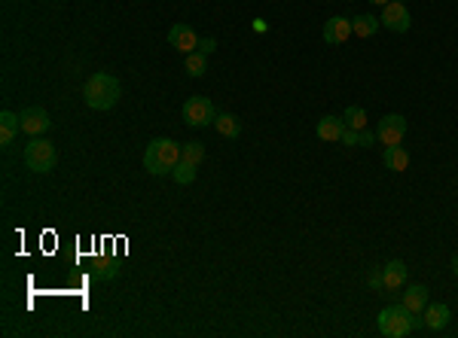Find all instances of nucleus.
<instances>
[{"label": "nucleus", "instance_id": "nucleus-1", "mask_svg": "<svg viewBox=\"0 0 458 338\" xmlns=\"http://www.w3.org/2000/svg\"><path fill=\"white\" fill-rule=\"evenodd\" d=\"M119 95H123V86H119V79L113 73H92L86 89H82V98H86V104L92 110H110L116 107Z\"/></svg>", "mask_w": 458, "mask_h": 338}, {"label": "nucleus", "instance_id": "nucleus-2", "mask_svg": "<svg viewBox=\"0 0 458 338\" xmlns=\"http://www.w3.org/2000/svg\"><path fill=\"white\" fill-rule=\"evenodd\" d=\"M180 162V143L168 141V137H156V141L144 150V168L162 177V174H171L174 164Z\"/></svg>", "mask_w": 458, "mask_h": 338}, {"label": "nucleus", "instance_id": "nucleus-3", "mask_svg": "<svg viewBox=\"0 0 458 338\" xmlns=\"http://www.w3.org/2000/svg\"><path fill=\"white\" fill-rule=\"evenodd\" d=\"M421 323V317L416 314V311H409L407 305H394V308H385L379 314V332L385 338H403L409 332H416Z\"/></svg>", "mask_w": 458, "mask_h": 338}, {"label": "nucleus", "instance_id": "nucleus-4", "mask_svg": "<svg viewBox=\"0 0 458 338\" xmlns=\"http://www.w3.org/2000/svg\"><path fill=\"white\" fill-rule=\"evenodd\" d=\"M25 164L34 174H49L55 168V146L46 141V137L43 141L40 137H34V141L25 146Z\"/></svg>", "mask_w": 458, "mask_h": 338}, {"label": "nucleus", "instance_id": "nucleus-5", "mask_svg": "<svg viewBox=\"0 0 458 338\" xmlns=\"http://www.w3.org/2000/svg\"><path fill=\"white\" fill-rule=\"evenodd\" d=\"M217 119V110L208 98L202 95H192L187 104H183V122L192 125V128H205V125H214Z\"/></svg>", "mask_w": 458, "mask_h": 338}, {"label": "nucleus", "instance_id": "nucleus-6", "mask_svg": "<svg viewBox=\"0 0 458 338\" xmlns=\"http://www.w3.org/2000/svg\"><path fill=\"white\" fill-rule=\"evenodd\" d=\"M379 22L388 27V31H394V34H407L412 27V15H409V9L403 6L400 0H388V4L382 6Z\"/></svg>", "mask_w": 458, "mask_h": 338}, {"label": "nucleus", "instance_id": "nucleus-7", "mask_svg": "<svg viewBox=\"0 0 458 338\" xmlns=\"http://www.w3.org/2000/svg\"><path fill=\"white\" fill-rule=\"evenodd\" d=\"M407 119L400 113H391V116H382L379 128H376V137L382 141V146H400V141L407 137Z\"/></svg>", "mask_w": 458, "mask_h": 338}, {"label": "nucleus", "instance_id": "nucleus-8", "mask_svg": "<svg viewBox=\"0 0 458 338\" xmlns=\"http://www.w3.org/2000/svg\"><path fill=\"white\" fill-rule=\"evenodd\" d=\"M199 40H202V37L192 31L190 25H171V31H168V46H171V49H178V52H183V55L196 52Z\"/></svg>", "mask_w": 458, "mask_h": 338}, {"label": "nucleus", "instance_id": "nucleus-9", "mask_svg": "<svg viewBox=\"0 0 458 338\" xmlns=\"http://www.w3.org/2000/svg\"><path fill=\"white\" fill-rule=\"evenodd\" d=\"M352 34H354L352 18H345V15H333L324 22V43H330V46H342Z\"/></svg>", "mask_w": 458, "mask_h": 338}, {"label": "nucleus", "instance_id": "nucleus-10", "mask_svg": "<svg viewBox=\"0 0 458 338\" xmlns=\"http://www.w3.org/2000/svg\"><path fill=\"white\" fill-rule=\"evenodd\" d=\"M49 113H46L43 107H27L25 113H22V131L25 134H34V137H40L49 131Z\"/></svg>", "mask_w": 458, "mask_h": 338}, {"label": "nucleus", "instance_id": "nucleus-11", "mask_svg": "<svg viewBox=\"0 0 458 338\" xmlns=\"http://www.w3.org/2000/svg\"><path fill=\"white\" fill-rule=\"evenodd\" d=\"M421 323H425L431 332H440V329H443L446 323H449V305H443V301H434V305H425V311H421Z\"/></svg>", "mask_w": 458, "mask_h": 338}, {"label": "nucleus", "instance_id": "nucleus-12", "mask_svg": "<svg viewBox=\"0 0 458 338\" xmlns=\"http://www.w3.org/2000/svg\"><path fill=\"white\" fill-rule=\"evenodd\" d=\"M318 137L321 141H327V143H336V141H342V131H345V119H336V116H321L318 119Z\"/></svg>", "mask_w": 458, "mask_h": 338}, {"label": "nucleus", "instance_id": "nucleus-13", "mask_svg": "<svg viewBox=\"0 0 458 338\" xmlns=\"http://www.w3.org/2000/svg\"><path fill=\"white\" fill-rule=\"evenodd\" d=\"M407 274H409L407 262H400V259L388 262V265L382 268V283H385V290H400L403 283H407Z\"/></svg>", "mask_w": 458, "mask_h": 338}, {"label": "nucleus", "instance_id": "nucleus-14", "mask_svg": "<svg viewBox=\"0 0 458 338\" xmlns=\"http://www.w3.org/2000/svg\"><path fill=\"white\" fill-rule=\"evenodd\" d=\"M22 131V116H16V113H9V110H4L0 113V143L9 146L16 141V134Z\"/></svg>", "mask_w": 458, "mask_h": 338}, {"label": "nucleus", "instance_id": "nucleus-15", "mask_svg": "<svg viewBox=\"0 0 458 338\" xmlns=\"http://www.w3.org/2000/svg\"><path fill=\"white\" fill-rule=\"evenodd\" d=\"M379 27H382V22L376 15H370V13L352 18V31H354V37H361V40H370V37L379 31Z\"/></svg>", "mask_w": 458, "mask_h": 338}, {"label": "nucleus", "instance_id": "nucleus-16", "mask_svg": "<svg viewBox=\"0 0 458 338\" xmlns=\"http://www.w3.org/2000/svg\"><path fill=\"white\" fill-rule=\"evenodd\" d=\"M400 305H407L409 311H416V314H421L428 305V287H421V283H416V287H409L407 292H403V301Z\"/></svg>", "mask_w": 458, "mask_h": 338}, {"label": "nucleus", "instance_id": "nucleus-17", "mask_svg": "<svg viewBox=\"0 0 458 338\" xmlns=\"http://www.w3.org/2000/svg\"><path fill=\"white\" fill-rule=\"evenodd\" d=\"M385 168L388 171H407L409 168V152L403 146H385Z\"/></svg>", "mask_w": 458, "mask_h": 338}, {"label": "nucleus", "instance_id": "nucleus-18", "mask_svg": "<svg viewBox=\"0 0 458 338\" xmlns=\"http://www.w3.org/2000/svg\"><path fill=\"white\" fill-rule=\"evenodd\" d=\"M214 131L233 141V137L242 134V122H238L235 116H229V113H217V119H214Z\"/></svg>", "mask_w": 458, "mask_h": 338}, {"label": "nucleus", "instance_id": "nucleus-19", "mask_svg": "<svg viewBox=\"0 0 458 338\" xmlns=\"http://www.w3.org/2000/svg\"><path fill=\"white\" fill-rule=\"evenodd\" d=\"M202 159H205V143L190 141V143L180 146V162H190V164H196V168H199Z\"/></svg>", "mask_w": 458, "mask_h": 338}, {"label": "nucleus", "instance_id": "nucleus-20", "mask_svg": "<svg viewBox=\"0 0 458 338\" xmlns=\"http://www.w3.org/2000/svg\"><path fill=\"white\" fill-rule=\"evenodd\" d=\"M183 67H187L190 77H205V70H208V55H202L199 49L190 52L187 61H183Z\"/></svg>", "mask_w": 458, "mask_h": 338}, {"label": "nucleus", "instance_id": "nucleus-21", "mask_svg": "<svg viewBox=\"0 0 458 338\" xmlns=\"http://www.w3.org/2000/svg\"><path fill=\"white\" fill-rule=\"evenodd\" d=\"M342 119H345L348 128H354V131H364L366 128V110L364 107H348Z\"/></svg>", "mask_w": 458, "mask_h": 338}, {"label": "nucleus", "instance_id": "nucleus-22", "mask_svg": "<svg viewBox=\"0 0 458 338\" xmlns=\"http://www.w3.org/2000/svg\"><path fill=\"white\" fill-rule=\"evenodd\" d=\"M171 177L180 183V186H187V183L196 180V164H190V162H178L174 164V171H171Z\"/></svg>", "mask_w": 458, "mask_h": 338}, {"label": "nucleus", "instance_id": "nucleus-23", "mask_svg": "<svg viewBox=\"0 0 458 338\" xmlns=\"http://www.w3.org/2000/svg\"><path fill=\"white\" fill-rule=\"evenodd\" d=\"M342 143H345V146H357V143H361V131H354V128H348V125H345V131H342Z\"/></svg>", "mask_w": 458, "mask_h": 338}, {"label": "nucleus", "instance_id": "nucleus-24", "mask_svg": "<svg viewBox=\"0 0 458 338\" xmlns=\"http://www.w3.org/2000/svg\"><path fill=\"white\" fill-rule=\"evenodd\" d=\"M214 49H217V40H214V37H202V40H199V52H202V55H211Z\"/></svg>", "mask_w": 458, "mask_h": 338}, {"label": "nucleus", "instance_id": "nucleus-25", "mask_svg": "<svg viewBox=\"0 0 458 338\" xmlns=\"http://www.w3.org/2000/svg\"><path fill=\"white\" fill-rule=\"evenodd\" d=\"M379 137H376V131H370V128H364L361 131V146H373Z\"/></svg>", "mask_w": 458, "mask_h": 338}, {"label": "nucleus", "instance_id": "nucleus-26", "mask_svg": "<svg viewBox=\"0 0 458 338\" xmlns=\"http://www.w3.org/2000/svg\"><path fill=\"white\" fill-rule=\"evenodd\" d=\"M370 287H373V290H382V287H385V283H382V268L370 274Z\"/></svg>", "mask_w": 458, "mask_h": 338}, {"label": "nucleus", "instance_id": "nucleus-27", "mask_svg": "<svg viewBox=\"0 0 458 338\" xmlns=\"http://www.w3.org/2000/svg\"><path fill=\"white\" fill-rule=\"evenodd\" d=\"M452 274H455V278H458V253L452 256Z\"/></svg>", "mask_w": 458, "mask_h": 338}, {"label": "nucleus", "instance_id": "nucleus-28", "mask_svg": "<svg viewBox=\"0 0 458 338\" xmlns=\"http://www.w3.org/2000/svg\"><path fill=\"white\" fill-rule=\"evenodd\" d=\"M370 4H376V6H385V4H388V0H370Z\"/></svg>", "mask_w": 458, "mask_h": 338}]
</instances>
